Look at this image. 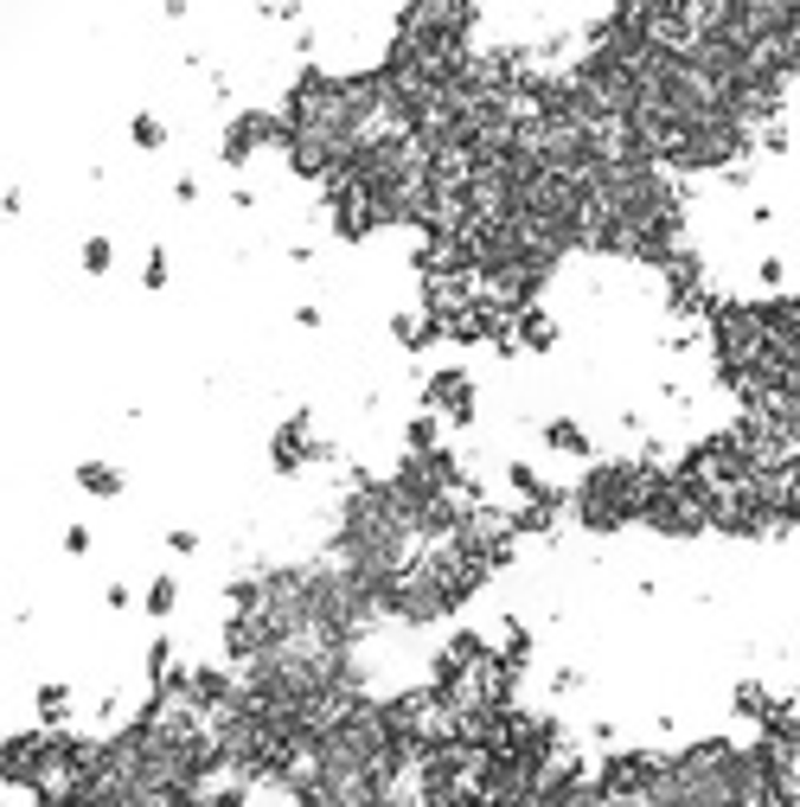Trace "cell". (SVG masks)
<instances>
[{
    "label": "cell",
    "mask_w": 800,
    "mask_h": 807,
    "mask_svg": "<svg viewBox=\"0 0 800 807\" xmlns=\"http://www.w3.org/2000/svg\"><path fill=\"white\" fill-rule=\"evenodd\" d=\"M83 488H90V494H116L122 481H116V474H109V469H83Z\"/></svg>",
    "instance_id": "7a4b0ae2"
},
{
    "label": "cell",
    "mask_w": 800,
    "mask_h": 807,
    "mask_svg": "<svg viewBox=\"0 0 800 807\" xmlns=\"http://www.w3.org/2000/svg\"><path fill=\"white\" fill-rule=\"evenodd\" d=\"M429 397H436V404H448V411H455V417H462V411H467V385H462V372H442V378H436V391H429Z\"/></svg>",
    "instance_id": "6da1fadb"
}]
</instances>
